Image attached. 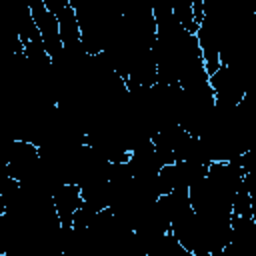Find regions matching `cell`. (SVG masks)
Masks as SVG:
<instances>
[{"label": "cell", "mask_w": 256, "mask_h": 256, "mask_svg": "<svg viewBox=\"0 0 256 256\" xmlns=\"http://www.w3.org/2000/svg\"><path fill=\"white\" fill-rule=\"evenodd\" d=\"M148 256H194L188 248H184L176 236L172 232L164 234L162 238H158L150 248H148Z\"/></svg>", "instance_id": "4"}, {"label": "cell", "mask_w": 256, "mask_h": 256, "mask_svg": "<svg viewBox=\"0 0 256 256\" xmlns=\"http://www.w3.org/2000/svg\"><path fill=\"white\" fill-rule=\"evenodd\" d=\"M52 200H54V208L58 212V218L62 222V228H72L74 214L84 204L80 186H76V184H64V186H60L58 190L52 192Z\"/></svg>", "instance_id": "3"}, {"label": "cell", "mask_w": 256, "mask_h": 256, "mask_svg": "<svg viewBox=\"0 0 256 256\" xmlns=\"http://www.w3.org/2000/svg\"><path fill=\"white\" fill-rule=\"evenodd\" d=\"M172 12H174L176 20L180 22V26H182L186 32H190V34H198L200 24H198L196 18H194L192 2H178V4H172Z\"/></svg>", "instance_id": "5"}, {"label": "cell", "mask_w": 256, "mask_h": 256, "mask_svg": "<svg viewBox=\"0 0 256 256\" xmlns=\"http://www.w3.org/2000/svg\"><path fill=\"white\" fill-rule=\"evenodd\" d=\"M210 86L214 90L216 106H238L246 94V82L224 64L210 76Z\"/></svg>", "instance_id": "1"}, {"label": "cell", "mask_w": 256, "mask_h": 256, "mask_svg": "<svg viewBox=\"0 0 256 256\" xmlns=\"http://www.w3.org/2000/svg\"><path fill=\"white\" fill-rule=\"evenodd\" d=\"M30 6V12L34 16V22L40 30V36L44 40V46H46V52L50 54V58H56L60 52H62V38H60V24H58V18L56 14H52L44 0H34L28 4Z\"/></svg>", "instance_id": "2"}]
</instances>
